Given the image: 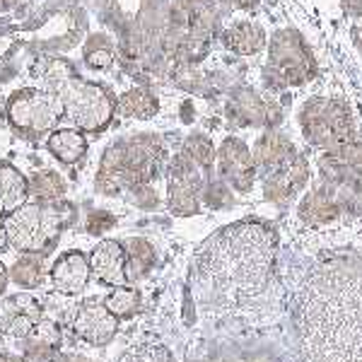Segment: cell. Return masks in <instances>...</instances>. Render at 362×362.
I'll list each match as a JSON object with an SVG mask.
<instances>
[{
	"instance_id": "cell-18",
	"label": "cell",
	"mask_w": 362,
	"mask_h": 362,
	"mask_svg": "<svg viewBox=\"0 0 362 362\" xmlns=\"http://www.w3.org/2000/svg\"><path fill=\"white\" fill-rule=\"evenodd\" d=\"M297 215H300L302 223L309 227L331 225V223H336L338 218H343L341 206L336 203V198L321 184H314L312 189L302 196L300 206H297Z\"/></svg>"
},
{
	"instance_id": "cell-40",
	"label": "cell",
	"mask_w": 362,
	"mask_h": 362,
	"mask_svg": "<svg viewBox=\"0 0 362 362\" xmlns=\"http://www.w3.org/2000/svg\"><path fill=\"white\" fill-rule=\"evenodd\" d=\"M8 247V232H5V223H0V249Z\"/></svg>"
},
{
	"instance_id": "cell-16",
	"label": "cell",
	"mask_w": 362,
	"mask_h": 362,
	"mask_svg": "<svg viewBox=\"0 0 362 362\" xmlns=\"http://www.w3.org/2000/svg\"><path fill=\"white\" fill-rule=\"evenodd\" d=\"M90 259L83 251H66L63 256H58L54 268H51V283L58 293L78 295L90 283Z\"/></svg>"
},
{
	"instance_id": "cell-14",
	"label": "cell",
	"mask_w": 362,
	"mask_h": 362,
	"mask_svg": "<svg viewBox=\"0 0 362 362\" xmlns=\"http://www.w3.org/2000/svg\"><path fill=\"white\" fill-rule=\"evenodd\" d=\"M309 174H312L309 172V160L305 155L295 153L285 165H280L271 174H266L264 194L268 201L285 206L309 184Z\"/></svg>"
},
{
	"instance_id": "cell-5",
	"label": "cell",
	"mask_w": 362,
	"mask_h": 362,
	"mask_svg": "<svg viewBox=\"0 0 362 362\" xmlns=\"http://www.w3.org/2000/svg\"><path fill=\"white\" fill-rule=\"evenodd\" d=\"M302 136L314 148L331 150L338 143L358 138L346 102L331 97H312L300 109Z\"/></svg>"
},
{
	"instance_id": "cell-9",
	"label": "cell",
	"mask_w": 362,
	"mask_h": 362,
	"mask_svg": "<svg viewBox=\"0 0 362 362\" xmlns=\"http://www.w3.org/2000/svg\"><path fill=\"white\" fill-rule=\"evenodd\" d=\"M203 169L181 150L169 165V189H167V206L179 218H189L201 210L203 194Z\"/></svg>"
},
{
	"instance_id": "cell-43",
	"label": "cell",
	"mask_w": 362,
	"mask_h": 362,
	"mask_svg": "<svg viewBox=\"0 0 362 362\" xmlns=\"http://www.w3.org/2000/svg\"><path fill=\"white\" fill-rule=\"evenodd\" d=\"M191 3H194V8H196V5H206V3H213V0H191Z\"/></svg>"
},
{
	"instance_id": "cell-41",
	"label": "cell",
	"mask_w": 362,
	"mask_h": 362,
	"mask_svg": "<svg viewBox=\"0 0 362 362\" xmlns=\"http://www.w3.org/2000/svg\"><path fill=\"white\" fill-rule=\"evenodd\" d=\"M0 362H22V360H20V358H15V355L0 353Z\"/></svg>"
},
{
	"instance_id": "cell-20",
	"label": "cell",
	"mask_w": 362,
	"mask_h": 362,
	"mask_svg": "<svg viewBox=\"0 0 362 362\" xmlns=\"http://www.w3.org/2000/svg\"><path fill=\"white\" fill-rule=\"evenodd\" d=\"M61 346V329L56 321L42 319L37 329L25 338V360L27 362H51L56 360Z\"/></svg>"
},
{
	"instance_id": "cell-1",
	"label": "cell",
	"mask_w": 362,
	"mask_h": 362,
	"mask_svg": "<svg viewBox=\"0 0 362 362\" xmlns=\"http://www.w3.org/2000/svg\"><path fill=\"white\" fill-rule=\"evenodd\" d=\"M305 362H362V259L334 256L302 283L295 305Z\"/></svg>"
},
{
	"instance_id": "cell-27",
	"label": "cell",
	"mask_w": 362,
	"mask_h": 362,
	"mask_svg": "<svg viewBox=\"0 0 362 362\" xmlns=\"http://www.w3.org/2000/svg\"><path fill=\"white\" fill-rule=\"evenodd\" d=\"M10 278L13 283H17L20 288H37L44 280V261L39 254H22L10 268Z\"/></svg>"
},
{
	"instance_id": "cell-23",
	"label": "cell",
	"mask_w": 362,
	"mask_h": 362,
	"mask_svg": "<svg viewBox=\"0 0 362 362\" xmlns=\"http://www.w3.org/2000/svg\"><path fill=\"white\" fill-rule=\"evenodd\" d=\"M49 153L63 165H75L87 153V140L75 128H61V131H51L49 140H46Z\"/></svg>"
},
{
	"instance_id": "cell-24",
	"label": "cell",
	"mask_w": 362,
	"mask_h": 362,
	"mask_svg": "<svg viewBox=\"0 0 362 362\" xmlns=\"http://www.w3.org/2000/svg\"><path fill=\"white\" fill-rule=\"evenodd\" d=\"M126 251V276L128 280H140L150 273V268L155 266V249L148 239L143 237H131L124 244Z\"/></svg>"
},
{
	"instance_id": "cell-8",
	"label": "cell",
	"mask_w": 362,
	"mask_h": 362,
	"mask_svg": "<svg viewBox=\"0 0 362 362\" xmlns=\"http://www.w3.org/2000/svg\"><path fill=\"white\" fill-rule=\"evenodd\" d=\"M285 87H302L317 75V61L300 32L278 29L268 44V66Z\"/></svg>"
},
{
	"instance_id": "cell-13",
	"label": "cell",
	"mask_w": 362,
	"mask_h": 362,
	"mask_svg": "<svg viewBox=\"0 0 362 362\" xmlns=\"http://www.w3.org/2000/svg\"><path fill=\"white\" fill-rule=\"evenodd\" d=\"M70 329H73V334L78 336L80 341L102 348L116 336L119 319H116L104 305L85 302V305H80L75 309L73 317H70Z\"/></svg>"
},
{
	"instance_id": "cell-44",
	"label": "cell",
	"mask_w": 362,
	"mask_h": 362,
	"mask_svg": "<svg viewBox=\"0 0 362 362\" xmlns=\"http://www.w3.org/2000/svg\"><path fill=\"white\" fill-rule=\"evenodd\" d=\"M0 3H3V5H8V3H13V0H0Z\"/></svg>"
},
{
	"instance_id": "cell-6",
	"label": "cell",
	"mask_w": 362,
	"mask_h": 362,
	"mask_svg": "<svg viewBox=\"0 0 362 362\" xmlns=\"http://www.w3.org/2000/svg\"><path fill=\"white\" fill-rule=\"evenodd\" d=\"M63 227V218L56 206L46 203H25L5 218L8 244L22 254H42L56 242Z\"/></svg>"
},
{
	"instance_id": "cell-19",
	"label": "cell",
	"mask_w": 362,
	"mask_h": 362,
	"mask_svg": "<svg viewBox=\"0 0 362 362\" xmlns=\"http://www.w3.org/2000/svg\"><path fill=\"white\" fill-rule=\"evenodd\" d=\"M297 153L293 140H290L285 133L276 131V128H268V131L256 140L254 150H251V155H254V165L256 169H261L266 174H271L273 169H278L280 165H285V162L290 160Z\"/></svg>"
},
{
	"instance_id": "cell-35",
	"label": "cell",
	"mask_w": 362,
	"mask_h": 362,
	"mask_svg": "<svg viewBox=\"0 0 362 362\" xmlns=\"http://www.w3.org/2000/svg\"><path fill=\"white\" fill-rule=\"evenodd\" d=\"M133 196H136V203L140 208H155L157 206V194L153 191V186H138L133 189Z\"/></svg>"
},
{
	"instance_id": "cell-32",
	"label": "cell",
	"mask_w": 362,
	"mask_h": 362,
	"mask_svg": "<svg viewBox=\"0 0 362 362\" xmlns=\"http://www.w3.org/2000/svg\"><path fill=\"white\" fill-rule=\"evenodd\" d=\"M128 360L131 362H174L169 350L165 346H160V343H143V346H138L133 350Z\"/></svg>"
},
{
	"instance_id": "cell-25",
	"label": "cell",
	"mask_w": 362,
	"mask_h": 362,
	"mask_svg": "<svg viewBox=\"0 0 362 362\" xmlns=\"http://www.w3.org/2000/svg\"><path fill=\"white\" fill-rule=\"evenodd\" d=\"M157 109H160V102L145 87H133V90L124 92L116 104V112H121L128 119H153Z\"/></svg>"
},
{
	"instance_id": "cell-31",
	"label": "cell",
	"mask_w": 362,
	"mask_h": 362,
	"mask_svg": "<svg viewBox=\"0 0 362 362\" xmlns=\"http://www.w3.org/2000/svg\"><path fill=\"white\" fill-rule=\"evenodd\" d=\"M324 155H329L331 160L343 167H362V140L353 138L346 143H338L331 150H326Z\"/></svg>"
},
{
	"instance_id": "cell-30",
	"label": "cell",
	"mask_w": 362,
	"mask_h": 362,
	"mask_svg": "<svg viewBox=\"0 0 362 362\" xmlns=\"http://www.w3.org/2000/svg\"><path fill=\"white\" fill-rule=\"evenodd\" d=\"M85 63L90 68H97V70H104L114 63V46L109 42V37L104 34H95V37L87 42V49H85Z\"/></svg>"
},
{
	"instance_id": "cell-21",
	"label": "cell",
	"mask_w": 362,
	"mask_h": 362,
	"mask_svg": "<svg viewBox=\"0 0 362 362\" xmlns=\"http://www.w3.org/2000/svg\"><path fill=\"white\" fill-rule=\"evenodd\" d=\"M223 42L230 51H235L237 56H256L259 51L266 49L268 39L261 25L256 22H235L232 27L225 29Z\"/></svg>"
},
{
	"instance_id": "cell-29",
	"label": "cell",
	"mask_w": 362,
	"mask_h": 362,
	"mask_svg": "<svg viewBox=\"0 0 362 362\" xmlns=\"http://www.w3.org/2000/svg\"><path fill=\"white\" fill-rule=\"evenodd\" d=\"M184 153L189 155L191 160H194L196 165L203 169V172H208V169L213 167L215 157H218V153H215V148H213V143H210V138L203 136V133H194V136L186 138Z\"/></svg>"
},
{
	"instance_id": "cell-3",
	"label": "cell",
	"mask_w": 362,
	"mask_h": 362,
	"mask_svg": "<svg viewBox=\"0 0 362 362\" xmlns=\"http://www.w3.org/2000/svg\"><path fill=\"white\" fill-rule=\"evenodd\" d=\"M165 157V143L153 133H138V136L116 140L99 162L97 191L104 196H116L121 191L148 186L160 174Z\"/></svg>"
},
{
	"instance_id": "cell-11",
	"label": "cell",
	"mask_w": 362,
	"mask_h": 362,
	"mask_svg": "<svg viewBox=\"0 0 362 362\" xmlns=\"http://www.w3.org/2000/svg\"><path fill=\"white\" fill-rule=\"evenodd\" d=\"M227 119L235 126H266L276 128L283 121L278 104L266 102L251 87H237L227 102Z\"/></svg>"
},
{
	"instance_id": "cell-15",
	"label": "cell",
	"mask_w": 362,
	"mask_h": 362,
	"mask_svg": "<svg viewBox=\"0 0 362 362\" xmlns=\"http://www.w3.org/2000/svg\"><path fill=\"white\" fill-rule=\"evenodd\" d=\"M44 319L42 305L32 295H13L0 302V334L8 338H25L37 329V324Z\"/></svg>"
},
{
	"instance_id": "cell-10",
	"label": "cell",
	"mask_w": 362,
	"mask_h": 362,
	"mask_svg": "<svg viewBox=\"0 0 362 362\" xmlns=\"http://www.w3.org/2000/svg\"><path fill=\"white\" fill-rule=\"evenodd\" d=\"M317 184L331 191L343 215H362V167H343L324 155Z\"/></svg>"
},
{
	"instance_id": "cell-26",
	"label": "cell",
	"mask_w": 362,
	"mask_h": 362,
	"mask_svg": "<svg viewBox=\"0 0 362 362\" xmlns=\"http://www.w3.org/2000/svg\"><path fill=\"white\" fill-rule=\"evenodd\" d=\"M29 196L37 203H46V206H56L63 196H66V181L58 172L51 169H42L29 179Z\"/></svg>"
},
{
	"instance_id": "cell-2",
	"label": "cell",
	"mask_w": 362,
	"mask_h": 362,
	"mask_svg": "<svg viewBox=\"0 0 362 362\" xmlns=\"http://www.w3.org/2000/svg\"><path fill=\"white\" fill-rule=\"evenodd\" d=\"M276 232L244 220L213 235L198 251L191 273L194 297L208 317H227L256 300L271 283Z\"/></svg>"
},
{
	"instance_id": "cell-22",
	"label": "cell",
	"mask_w": 362,
	"mask_h": 362,
	"mask_svg": "<svg viewBox=\"0 0 362 362\" xmlns=\"http://www.w3.org/2000/svg\"><path fill=\"white\" fill-rule=\"evenodd\" d=\"M29 181L22 177L20 169L0 162V215L15 213L20 206L27 203Z\"/></svg>"
},
{
	"instance_id": "cell-34",
	"label": "cell",
	"mask_w": 362,
	"mask_h": 362,
	"mask_svg": "<svg viewBox=\"0 0 362 362\" xmlns=\"http://www.w3.org/2000/svg\"><path fill=\"white\" fill-rule=\"evenodd\" d=\"M116 225V218L112 213H107V210H95V213H90V218H87V232L90 235H104L107 230H112Z\"/></svg>"
},
{
	"instance_id": "cell-46",
	"label": "cell",
	"mask_w": 362,
	"mask_h": 362,
	"mask_svg": "<svg viewBox=\"0 0 362 362\" xmlns=\"http://www.w3.org/2000/svg\"><path fill=\"white\" fill-rule=\"evenodd\" d=\"M51 362H56V360H51Z\"/></svg>"
},
{
	"instance_id": "cell-17",
	"label": "cell",
	"mask_w": 362,
	"mask_h": 362,
	"mask_svg": "<svg viewBox=\"0 0 362 362\" xmlns=\"http://www.w3.org/2000/svg\"><path fill=\"white\" fill-rule=\"evenodd\" d=\"M90 268L92 273L107 285L121 288L126 285V251L124 244L114 242V239H104L99 242L90 254Z\"/></svg>"
},
{
	"instance_id": "cell-38",
	"label": "cell",
	"mask_w": 362,
	"mask_h": 362,
	"mask_svg": "<svg viewBox=\"0 0 362 362\" xmlns=\"http://www.w3.org/2000/svg\"><path fill=\"white\" fill-rule=\"evenodd\" d=\"M56 362H90V360L80 358V355H56Z\"/></svg>"
},
{
	"instance_id": "cell-37",
	"label": "cell",
	"mask_w": 362,
	"mask_h": 362,
	"mask_svg": "<svg viewBox=\"0 0 362 362\" xmlns=\"http://www.w3.org/2000/svg\"><path fill=\"white\" fill-rule=\"evenodd\" d=\"M235 8H239V10H251V8H256L259 5V0H230Z\"/></svg>"
},
{
	"instance_id": "cell-42",
	"label": "cell",
	"mask_w": 362,
	"mask_h": 362,
	"mask_svg": "<svg viewBox=\"0 0 362 362\" xmlns=\"http://www.w3.org/2000/svg\"><path fill=\"white\" fill-rule=\"evenodd\" d=\"M184 121H191V104H184Z\"/></svg>"
},
{
	"instance_id": "cell-12",
	"label": "cell",
	"mask_w": 362,
	"mask_h": 362,
	"mask_svg": "<svg viewBox=\"0 0 362 362\" xmlns=\"http://www.w3.org/2000/svg\"><path fill=\"white\" fill-rule=\"evenodd\" d=\"M220 177L239 194H249L256 179L254 155L247 148V143L239 138H225V143L218 150Z\"/></svg>"
},
{
	"instance_id": "cell-28",
	"label": "cell",
	"mask_w": 362,
	"mask_h": 362,
	"mask_svg": "<svg viewBox=\"0 0 362 362\" xmlns=\"http://www.w3.org/2000/svg\"><path fill=\"white\" fill-rule=\"evenodd\" d=\"M140 302L143 300H140L138 290L121 285L114 293H109V297L104 300V307H107L116 319H131L140 312Z\"/></svg>"
},
{
	"instance_id": "cell-39",
	"label": "cell",
	"mask_w": 362,
	"mask_h": 362,
	"mask_svg": "<svg viewBox=\"0 0 362 362\" xmlns=\"http://www.w3.org/2000/svg\"><path fill=\"white\" fill-rule=\"evenodd\" d=\"M5 285H8V271H5V266L0 264V293L5 290Z\"/></svg>"
},
{
	"instance_id": "cell-4",
	"label": "cell",
	"mask_w": 362,
	"mask_h": 362,
	"mask_svg": "<svg viewBox=\"0 0 362 362\" xmlns=\"http://www.w3.org/2000/svg\"><path fill=\"white\" fill-rule=\"evenodd\" d=\"M49 80V90L56 92L63 104V116L80 131L99 133L112 124L116 114L114 97L102 85L87 83L73 73V66L66 61L49 63V70L44 73Z\"/></svg>"
},
{
	"instance_id": "cell-36",
	"label": "cell",
	"mask_w": 362,
	"mask_h": 362,
	"mask_svg": "<svg viewBox=\"0 0 362 362\" xmlns=\"http://www.w3.org/2000/svg\"><path fill=\"white\" fill-rule=\"evenodd\" d=\"M343 10H346V15H362V0H341Z\"/></svg>"
},
{
	"instance_id": "cell-45",
	"label": "cell",
	"mask_w": 362,
	"mask_h": 362,
	"mask_svg": "<svg viewBox=\"0 0 362 362\" xmlns=\"http://www.w3.org/2000/svg\"><path fill=\"white\" fill-rule=\"evenodd\" d=\"M360 51H362V37H360Z\"/></svg>"
},
{
	"instance_id": "cell-7",
	"label": "cell",
	"mask_w": 362,
	"mask_h": 362,
	"mask_svg": "<svg viewBox=\"0 0 362 362\" xmlns=\"http://www.w3.org/2000/svg\"><path fill=\"white\" fill-rule=\"evenodd\" d=\"M63 119V104L51 90H20L8 99V121L27 138L49 133Z\"/></svg>"
},
{
	"instance_id": "cell-33",
	"label": "cell",
	"mask_w": 362,
	"mask_h": 362,
	"mask_svg": "<svg viewBox=\"0 0 362 362\" xmlns=\"http://www.w3.org/2000/svg\"><path fill=\"white\" fill-rule=\"evenodd\" d=\"M203 201H206L210 208H225L232 203V194L223 181H208V184L203 186Z\"/></svg>"
}]
</instances>
